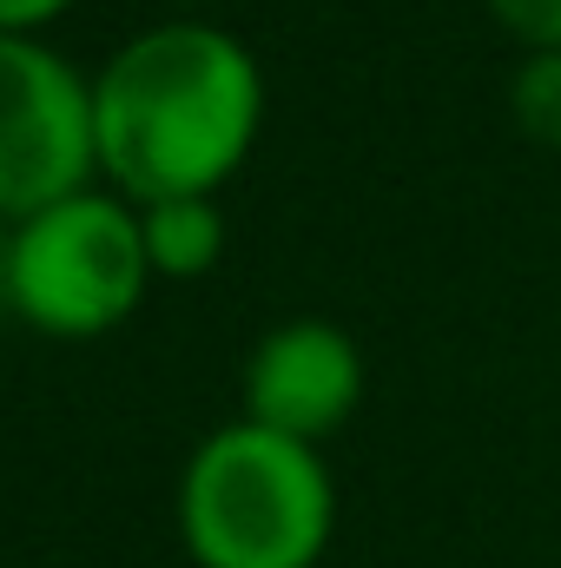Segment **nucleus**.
I'll return each mask as SVG.
<instances>
[{
    "label": "nucleus",
    "instance_id": "f257e3e1",
    "mask_svg": "<svg viewBox=\"0 0 561 568\" xmlns=\"http://www.w3.org/2000/svg\"><path fill=\"white\" fill-rule=\"evenodd\" d=\"M265 133V67L212 20H159L93 67L100 185L152 199H218Z\"/></svg>",
    "mask_w": 561,
    "mask_h": 568
},
{
    "label": "nucleus",
    "instance_id": "423d86ee",
    "mask_svg": "<svg viewBox=\"0 0 561 568\" xmlns=\"http://www.w3.org/2000/svg\"><path fill=\"white\" fill-rule=\"evenodd\" d=\"M140 239L152 278L192 284L225 258V212L218 199H152L140 205Z\"/></svg>",
    "mask_w": 561,
    "mask_h": 568
},
{
    "label": "nucleus",
    "instance_id": "20e7f679",
    "mask_svg": "<svg viewBox=\"0 0 561 568\" xmlns=\"http://www.w3.org/2000/svg\"><path fill=\"white\" fill-rule=\"evenodd\" d=\"M100 185L93 73L40 33H0V219L20 225Z\"/></svg>",
    "mask_w": 561,
    "mask_h": 568
},
{
    "label": "nucleus",
    "instance_id": "6e6552de",
    "mask_svg": "<svg viewBox=\"0 0 561 568\" xmlns=\"http://www.w3.org/2000/svg\"><path fill=\"white\" fill-rule=\"evenodd\" d=\"M522 53H561V0H482Z\"/></svg>",
    "mask_w": 561,
    "mask_h": 568
},
{
    "label": "nucleus",
    "instance_id": "f03ea898",
    "mask_svg": "<svg viewBox=\"0 0 561 568\" xmlns=\"http://www.w3.org/2000/svg\"><path fill=\"white\" fill-rule=\"evenodd\" d=\"M337 529V483L310 443L218 424L178 469V542L198 568H317Z\"/></svg>",
    "mask_w": 561,
    "mask_h": 568
},
{
    "label": "nucleus",
    "instance_id": "1a4fd4ad",
    "mask_svg": "<svg viewBox=\"0 0 561 568\" xmlns=\"http://www.w3.org/2000/svg\"><path fill=\"white\" fill-rule=\"evenodd\" d=\"M73 0H0V33H40L67 13Z\"/></svg>",
    "mask_w": 561,
    "mask_h": 568
},
{
    "label": "nucleus",
    "instance_id": "0eeeda50",
    "mask_svg": "<svg viewBox=\"0 0 561 568\" xmlns=\"http://www.w3.org/2000/svg\"><path fill=\"white\" fill-rule=\"evenodd\" d=\"M509 120L516 133L561 152V53H522L509 73Z\"/></svg>",
    "mask_w": 561,
    "mask_h": 568
},
{
    "label": "nucleus",
    "instance_id": "7ed1b4c3",
    "mask_svg": "<svg viewBox=\"0 0 561 568\" xmlns=\"http://www.w3.org/2000/svg\"><path fill=\"white\" fill-rule=\"evenodd\" d=\"M0 291L20 324L60 344H86L120 331L152 291L140 239V205L86 185L7 232L0 252Z\"/></svg>",
    "mask_w": 561,
    "mask_h": 568
},
{
    "label": "nucleus",
    "instance_id": "39448f33",
    "mask_svg": "<svg viewBox=\"0 0 561 568\" xmlns=\"http://www.w3.org/2000/svg\"><path fill=\"white\" fill-rule=\"evenodd\" d=\"M364 404V351L344 324L330 317H284L272 324L252 357H245V424L290 436V443H324L357 417Z\"/></svg>",
    "mask_w": 561,
    "mask_h": 568
}]
</instances>
